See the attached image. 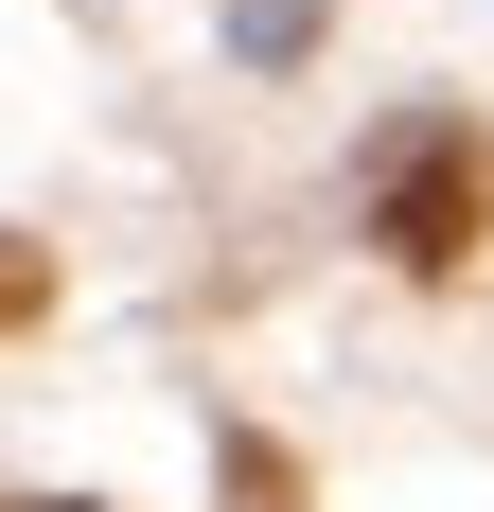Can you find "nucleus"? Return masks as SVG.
<instances>
[{
    "label": "nucleus",
    "mask_w": 494,
    "mask_h": 512,
    "mask_svg": "<svg viewBox=\"0 0 494 512\" xmlns=\"http://www.w3.org/2000/svg\"><path fill=\"white\" fill-rule=\"evenodd\" d=\"M389 248L406 265H459V248H477V159H459V142H424L389 177Z\"/></svg>",
    "instance_id": "f257e3e1"
}]
</instances>
